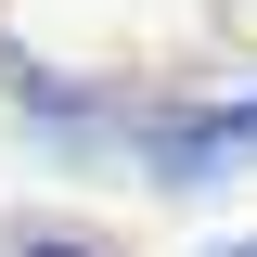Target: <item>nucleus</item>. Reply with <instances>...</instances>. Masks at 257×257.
Returning <instances> with one entry per match:
<instances>
[{"label":"nucleus","instance_id":"f257e3e1","mask_svg":"<svg viewBox=\"0 0 257 257\" xmlns=\"http://www.w3.org/2000/svg\"><path fill=\"white\" fill-rule=\"evenodd\" d=\"M155 180H219V167H257V90L244 103H193V116H155L142 128Z\"/></svg>","mask_w":257,"mask_h":257},{"label":"nucleus","instance_id":"f03ea898","mask_svg":"<svg viewBox=\"0 0 257 257\" xmlns=\"http://www.w3.org/2000/svg\"><path fill=\"white\" fill-rule=\"evenodd\" d=\"M13 257H103V244H77V231H26Z\"/></svg>","mask_w":257,"mask_h":257},{"label":"nucleus","instance_id":"7ed1b4c3","mask_svg":"<svg viewBox=\"0 0 257 257\" xmlns=\"http://www.w3.org/2000/svg\"><path fill=\"white\" fill-rule=\"evenodd\" d=\"M219 257H257V244H219Z\"/></svg>","mask_w":257,"mask_h":257}]
</instances>
